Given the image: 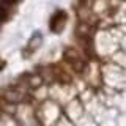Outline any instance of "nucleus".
<instances>
[{"label": "nucleus", "mask_w": 126, "mask_h": 126, "mask_svg": "<svg viewBox=\"0 0 126 126\" xmlns=\"http://www.w3.org/2000/svg\"><path fill=\"white\" fill-rule=\"evenodd\" d=\"M65 22H66V14L62 13V11H58V13H55V16L50 19V29L54 32H60L63 29V25H65Z\"/></svg>", "instance_id": "f257e3e1"}, {"label": "nucleus", "mask_w": 126, "mask_h": 126, "mask_svg": "<svg viewBox=\"0 0 126 126\" xmlns=\"http://www.w3.org/2000/svg\"><path fill=\"white\" fill-rule=\"evenodd\" d=\"M6 3H14V2H17V0H5Z\"/></svg>", "instance_id": "7ed1b4c3"}, {"label": "nucleus", "mask_w": 126, "mask_h": 126, "mask_svg": "<svg viewBox=\"0 0 126 126\" xmlns=\"http://www.w3.org/2000/svg\"><path fill=\"white\" fill-rule=\"evenodd\" d=\"M5 14H6V13H5V8L0 5V22H2L3 19H5Z\"/></svg>", "instance_id": "f03ea898"}]
</instances>
